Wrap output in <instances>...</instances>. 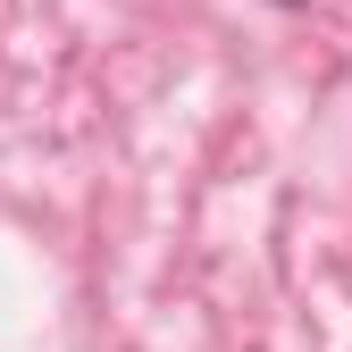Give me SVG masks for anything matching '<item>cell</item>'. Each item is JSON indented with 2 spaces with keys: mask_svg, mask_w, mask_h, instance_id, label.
<instances>
[{
  "mask_svg": "<svg viewBox=\"0 0 352 352\" xmlns=\"http://www.w3.org/2000/svg\"><path fill=\"white\" fill-rule=\"evenodd\" d=\"M269 9H302V0H269Z\"/></svg>",
  "mask_w": 352,
  "mask_h": 352,
  "instance_id": "cell-1",
  "label": "cell"
}]
</instances>
